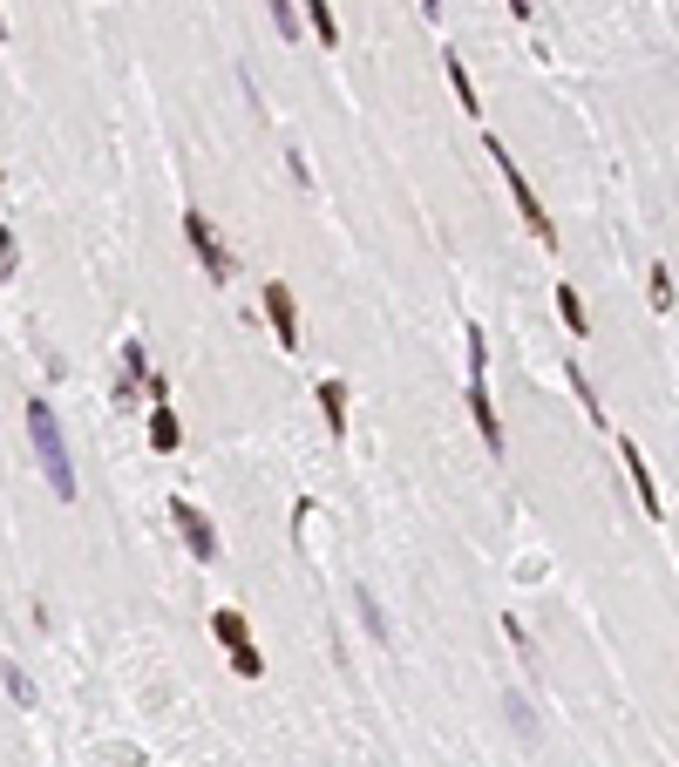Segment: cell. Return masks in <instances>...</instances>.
Listing matches in <instances>:
<instances>
[{
    "mask_svg": "<svg viewBox=\"0 0 679 767\" xmlns=\"http://www.w3.org/2000/svg\"><path fill=\"white\" fill-rule=\"evenodd\" d=\"M490 164L503 171V184H510V197H516V211H524V224H530V238H544V245H557V231H550V218H544V205H537V190H530V177L510 164V150L490 136Z\"/></svg>",
    "mask_w": 679,
    "mask_h": 767,
    "instance_id": "cell-2",
    "label": "cell"
},
{
    "mask_svg": "<svg viewBox=\"0 0 679 767\" xmlns=\"http://www.w3.org/2000/svg\"><path fill=\"white\" fill-rule=\"evenodd\" d=\"M28 435H34V462H42V475L55 482V496L68 503L75 496V462H68V441L55 428V408L48 401H28Z\"/></svg>",
    "mask_w": 679,
    "mask_h": 767,
    "instance_id": "cell-1",
    "label": "cell"
},
{
    "mask_svg": "<svg viewBox=\"0 0 679 767\" xmlns=\"http://www.w3.org/2000/svg\"><path fill=\"white\" fill-rule=\"evenodd\" d=\"M143 387H150V347L130 333L123 353H116V401H130V394H143Z\"/></svg>",
    "mask_w": 679,
    "mask_h": 767,
    "instance_id": "cell-6",
    "label": "cell"
},
{
    "mask_svg": "<svg viewBox=\"0 0 679 767\" xmlns=\"http://www.w3.org/2000/svg\"><path fill=\"white\" fill-rule=\"evenodd\" d=\"M503 706H510V720H516V734H537V720H530V706H524V693H510Z\"/></svg>",
    "mask_w": 679,
    "mask_h": 767,
    "instance_id": "cell-20",
    "label": "cell"
},
{
    "mask_svg": "<svg viewBox=\"0 0 679 767\" xmlns=\"http://www.w3.org/2000/svg\"><path fill=\"white\" fill-rule=\"evenodd\" d=\"M557 313H565V327H571V333H591V313H584L578 286H557Z\"/></svg>",
    "mask_w": 679,
    "mask_h": 767,
    "instance_id": "cell-12",
    "label": "cell"
},
{
    "mask_svg": "<svg viewBox=\"0 0 679 767\" xmlns=\"http://www.w3.org/2000/svg\"><path fill=\"white\" fill-rule=\"evenodd\" d=\"M353 604H361V618H368V632H381V638H387V618H381V604H374V591H353Z\"/></svg>",
    "mask_w": 679,
    "mask_h": 767,
    "instance_id": "cell-16",
    "label": "cell"
},
{
    "mask_svg": "<svg viewBox=\"0 0 679 767\" xmlns=\"http://www.w3.org/2000/svg\"><path fill=\"white\" fill-rule=\"evenodd\" d=\"M265 8H272V28H278V34H286V42H293V34H299V14L286 8V0H265Z\"/></svg>",
    "mask_w": 679,
    "mask_h": 767,
    "instance_id": "cell-18",
    "label": "cell"
},
{
    "mask_svg": "<svg viewBox=\"0 0 679 767\" xmlns=\"http://www.w3.org/2000/svg\"><path fill=\"white\" fill-rule=\"evenodd\" d=\"M171 523H177V537H184V550H190L197 563H211V557H218V523L197 509L190 496H171Z\"/></svg>",
    "mask_w": 679,
    "mask_h": 767,
    "instance_id": "cell-4",
    "label": "cell"
},
{
    "mask_svg": "<svg viewBox=\"0 0 679 767\" xmlns=\"http://www.w3.org/2000/svg\"><path fill=\"white\" fill-rule=\"evenodd\" d=\"M565 381H571V387H578V401H584V415H598V387H591V381H584V374H578V368H565Z\"/></svg>",
    "mask_w": 679,
    "mask_h": 767,
    "instance_id": "cell-21",
    "label": "cell"
},
{
    "mask_svg": "<svg viewBox=\"0 0 679 767\" xmlns=\"http://www.w3.org/2000/svg\"><path fill=\"white\" fill-rule=\"evenodd\" d=\"M0 686H8V693H14L21 706H34V679H28V672H21L14 659H0Z\"/></svg>",
    "mask_w": 679,
    "mask_h": 767,
    "instance_id": "cell-14",
    "label": "cell"
},
{
    "mask_svg": "<svg viewBox=\"0 0 679 767\" xmlns=\"http://www.w3.org/2000/svg\"><path fill=\"white\" fill-rule=\"evenodd\" d=\"M646 293H653V306H659V313L672 306V278H666V265H653V278H646Z\"/></svg>",
    "mask_w": 679,
    "mask_h": 767,
    "instance_id": "cell-17",
    "label": "cell"
},
{
    "mask_svg": "<svg viewBox=\"0 0 679 767\" xmlns=\"http://www.w3.org/2000/svg\"><path fill=\"white\" fill-rule=\"evenodd\" d=\"M618 456H625V475H632V490H638V509L659 523V490H653V469H646V456H638V441H618Z\"/></svg>",
    "mask_w": 679,
    "mask_h": 767,
    "instance_id": "cell-8",
    "label": "cell"
},
{
    "mask_svg": "<svg viewBox=\"0 0 679 767\" xmlns=\"http://www.w3.org/2000/svg\"><path fill=\"white\" fill-rule=\"evenodd\" d=\"M14 265H21V252H14V231L0 224V278H14Z\"/></svg>",
    "mask_w": 679,
    "mask_h": 767,
    "instance_id": "cell-19",
    "label": "cell"
},
{
    "mask_svg": "<svg viewBox=\"0 0 679 767\" xmlns=\"http://www.w3.org/2000/svg\"><path fill=\"white\" fill-rule=\"evenodd\" d=\"M299 8H313V34H319V42H340V21H333V8H327V0H299Z\"/></svg>",
    "mask_w": 679,
    "mask_h": 767,
    "instance_id": "cell-15",
    "label": "cell"
},
{
    "mask_svg": "<svg viewBox=\"0 0 679 767\" xmlns=\"http://www.w3.org/2000/svg\"><path fill=\"white\" fill-rule=\"evenodd\" d=\"M469 415H475V428H483L490 456H503V421H496V408H490V387H469Z\"/></svg>",
    "mask_w": 679,
    "mask_h": 767,
    "instance_id": "cell-10",
    "label": "cell"
},
{
    "mask_svg": "<svg viewBox=\"0 0 679 767\" xmlns=\"http://www.w3.org/2000/svg\"><path fill=\"white\" fill-rule=\"evenodd\" d=\"M184 238H190L197 265H205L211 278H231V252L218 245V231H211V218H205V211H184Z\"/></svg>",
    "mask_w": 679,
    "mask_h": 767,
    "instance_id": "cell-5",
    "label": "cell"
},
{
    "mask_svg": "<svg viewBox=\"0 0 679 767\" xmlns=\"http://www.w3.org/2000/svg\"><path fill=\"white\" fill-rule=\"evenodd\" d=\"M0 34H8V14H0Z\"/></svg>",
    "mask_w": 679,
    "mask_h": 767,
    "instance_id": "cell-24",
    "label": "cell"
},
{
    "mask_svg": "<svg viewBox=\"0 0 679 767\" xmlns=\"http://www.w3.org/2000/svg\"><path fill=\"white\" fill-rule=\"evenodd\" d=\"M421 14H428V21H435V14H442V0H421Z\"/></svg>",
    "mask_w": 679,
    "mask_h": 767,
    "instance_id": "cell-23",
    "label": "cell"
},
{
    "mask_svg": "<svg viewBox=\"0 0 679 767\" xmlns=\"http://www.w3.org/2000/svg\"><path fill=\"white\" fill-rule=\"evenodd\" d=\"M150 449L156 456H171V449H184V428H177V415H171V401L150 415Z\"/></svg>",
    "mask_w": 679,
    "mask_h": 767,
    "instance_id": "cell-11",
    "label": "cell"
},
{
    "mask_svg": "<svg viewBox=\"0 0 679 767\" xmlns=\"http://www.w3.org/2000/svg\"><path fill=\"white\" fill-rule=\"evenodd\" d=\"M449 62V83H456V102L475 116V109H483V102H475V83H469V68H462V55H442Z\"/></svg>",
    "mask_w": 679,
    "mask_h": 767,
    "instance_id": "cell-13",
    "label": "cell"
},
{
    "mask_svg": "<svg viewBox=\"0 0 679 767\" xmlns=\"http://www.w3.org/2000/svg\"><path fill=\"white\" fill-rule=\"evenodd\" d=\"M510 14H516V21H530L537 8H530V0H510Z\"/></svg>",
    "mask_w": 679,
    "mask_h": 767,
    "instance_id": "cell-22",
    "label": "cell"
},
{
    "mask_svg": "<svg viewBox=\"0 0 679 767\" xmlns=\"http://www.w3.org/2000/svg\"><path fill=\"white\" fill-rule=\"evenodd\" d=\"M265 319H272L278 347H299V306L286 293V278H265Z\"/></svg>",
    "mask_w": 679,
    "mask_h": 767,
    "instance_id": "cell-7",
    "label": "cell"
},
{
    "mask_svg": "<svg viewBox=\"0 0 679 767\" xmlns=\"http://www.w3.org/2000/svg\"><path fill=\"white\" fill-rule=\"evenodd\" d=\"M211 632H218V645L231 653V666H238V679H259L265 672V653L252 645V625L238 618V612H211Z\"/></svg>",
    "mask_w": 679,
    "mask_h": 767,
    "instance_id": "cell-3",
    "label": "cell"
},
{
    "mask_svg": "<svg viewBox=\"0 0 679 767\" xmlns=\"http://www.w3.org/2000/svg\"><path fill=\"white\" fill-rule=\"evenodd\" d=\"M313 394H319V415H327V435L347 441V381H319Z\"/></svg>",
    "mask_w": 679,
    "mask_h": 767,
    "instance_id": "cell-9",
    "label": "cell"
}]
</instances>
